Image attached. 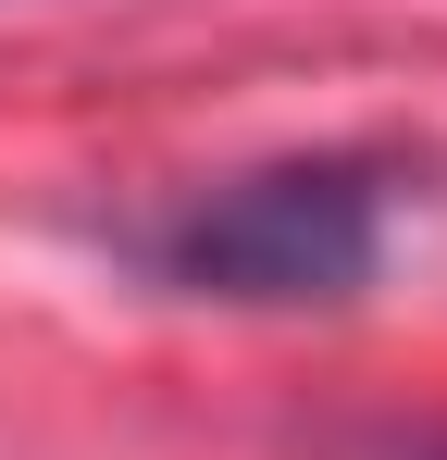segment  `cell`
Listing matches in <instances>:
<instances>
[{
  "instance_id": "1",
  "label": "cell",
  "mask_w": 447,
  "mask_h": 460,
  "mask_svg": "<svg viewBox=\"0 0 447 460\" xmlns=\"http://www.w3.org/2000/svg\"><path fill=\"white\" fill-rule=\"evenodd\" d=\"M372 187L348 162H274V174H236L224 199H199L174 225V274L212 287V299H348L372 287Z\"/></svg>"
},
{
  "instance_id": "2",
  "label": "cell",
  "mask_w": 447,
  "mask_h": 460,
  "mask_svg": "<svg viewBox=\"0 0 447 460\" xmlns=\"http://www.w3.org/2000/svg\"><path fill=\"white\" fill-rule=\"evenodd\" d=\"M348 460H447V436H372V448H348Z\"/></svg>"
}]
</instances>
